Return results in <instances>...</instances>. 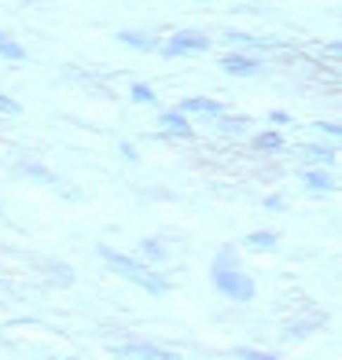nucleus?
<instances>
[{"mask_svg":"<svg viewBox=\"0 0 342 360\" xmlns=\"http://www.w3.org/2000/svg\"><path fill=\"white\" fill-rule=\"evenodd\" d=\"M210 280H214V287L224 294L228 302H239V305H247L258 298V280L251 272H243L239 269H210Z\"/></svg>","mask_w":342,"mask_h":360,"instance_id":"f257e3e1","label":"nucleus"},{"mask_svg":"<svg viewBox=\"0 0 342 360\" xmlns=\"http://www.w3.org/2000/svg\"><path fill=\"white\" fill-rule=\"evenodd\" d=\"M214 48V37L199 34V30H177V34L158 41V56L166 59H191V56H206Z\"/></svg>","mask_w":342,"mask_h":360,"instance_id":"f03ea898","label":"nucleus"},{"mask_svg":"<svg viewBox=\"0 0 342 360\" xmlns=\"http://www.w3.org/2000/svg\"><path fill=\"white\" fill-rule=\"evenodd\" d=\"M158 140H195V125L184 110H158Z\"/></svg>","mask_w":342,"mask_h":360,"instance_id":"7ed1b4c3","label":"nucleus"},{"mask_svg":"<svg viewBox=\"0 0 342 360\" xmlns=\"http://www.w3.org/2000/svg\"><path fill=\"white\" fill-rule=\"evenodd\" d=\"M217 67H221V74H228V77H254V74H262V59L247 56L243 48H232V52H224V56L217 59Z\"/></svg>","mask_w":342,"mask_h":360,"instance_id":"20e7f679","label":"nucleus"},{"mask_svg":"<svg viewBox=\"0 0 342 360\" xmlns=\"http://www.w3.org/2000/svg\"><path fill=\"white\" fill-rule=\"evenodd\" d=\"M96 254H100V261L110 269V272H118L122 280H129L133 283V276L140 272V265L144 261L140 257H129V254H122V250H114V247H107V243H100V247H96Z\"/></svg>","mask_w":342,"mask_h":360,"instance_id":"39448f33","label":"nucleus"},{"mask_svg":"<svg viewBox=\"0 0 342 360\" xmlns=\"http://www.w3.org/2000/svg\"><path fill=\"white\" fill-rule=\"evenodd\" d=\"M177 110H184L188 118H203V122H214L217 114H224L228 107L221 100H214V96H184L181 103H177Z\"/></svg>","mask_w":342,"mask_h":360,"instance_id":"423d86ee","label":"nucleus"},{"mask_svg":"<svg viewBox=\"0 0 342 360\" xmlns=\"http://www.w3.org/2000/svg\"><path fill=\"white\" fill-rule=\"evenodd\" d=\"M247 147L251 151H258V155H284L287 151V140H284V133L280 129H258V133H247Z\"/></svg>","mask_w":342,"mask_h":360,"instance_id":"0eeeda50","label":"nucleus"},{"mask_svg":"<svg viewBox=\"0 0 342 360\" xmlns=\"http://www.w3.org/2000/svg\"><path fill=\"white\" fill-rule=\"evenodd\" d=\"M251 118L247 114H232V110H224V114H217L214 118V129H217V136H224V140H243L251 133Z\"/></svg>","mask_w":342,"mask_h":360,"instance_id":"6e6552de","label":"nucleus"},{"mask_svg":"<svg viewBox=\"0 0 342 360\" xmlns=\"http://www.w3.org/2000/svg\"><path fill=\"white\" fill-rule=\"evenodd\" d=\"M133 287L140 290H148V294H170V276L166 272H158L155 265H140V272L133 276Z\"/></svg>","mask_w":342,"mask_h":360,"instance_id":"1a4fd4ad","label":"nucleus"},{"mask_svg":"<svg viewBox=\"0 0 342 360\" xmlns=\"http://www.w3.org/2000/svg\"><path fill=\"white\" fill-rule=\"evenodd\" d=\"M110 353H114V356H148V360H166V356H173L170 349L155 346V342H122V346H114Z\"/></svg>","mask_w":342,"mask_h":360,"instance_id":"9d476101","label":"nucleus"},{"mask_svg":"<svg viewBox=\"0 0 342 360\" xmlns=\"http://www.w3.org/2000/svg\"><path fill=\"white\" fill-rule=\"evenodd\" d=\"M287 151L305 158L309 166H335V147H324V143H295V147H287Z\"/></svg>","mask_w":342,"mask_h":360,"instance_id":"9b49d317","label":"nucleus"},{"mask_svg":"<svg viewBox=\"0 0 342 360\" xmlns=\"http://www.w3.org/2000/svg\"><path fill=\"white\" fill-rule=\"evenodd\" d=\"M298 180H302V188H305V191H313V195H328V191L335 188L331 173L324 169V166H309V169H302Z\"/></svg>","mask_w":342,"mask_h":360,"instance_id":"f8f14e48","label":"nucleus"},{"mask_svg":"<svg viewBox=\"0 0 342 360\" xmlns=\"http://www.w3.org/2000/svg\"><path fill=\"white\" fill-rule=\"evenodd\" d=\"M158 41L162 37L148 34V30H118V44L137 48V52H158Z\"/></svg>","mask_w":342,"mask_h":360,"instance_id":"ddd939ff","label":"nucleus"},{"mask_svg":"<svg viewBox=\"0 0 342 360\" xmlns=\"http://www.w3.org/2000/svg\"><path fill=\"white\" fill-rule=\"evenodd\" d=\"M19 176L37 180V184H44V188H59L63 184V176H56L48 166H41V162H19Z\"/></svg>","mask_w":342,"mask_h":360,"instance_id":"4468645a","label":"nucleus"},{"mask_svg":"<svg viewBox=\"0 0 342 360\" xmlns=\"http://www.w3.org/2000/svg\"><path fill=\"white\" fill-rule=\"evenodd\" d=\"M137 254H140L144 265H166V261H170V250H166V243H162V239H140Z\"/></svg>","mask_w":342,"mask_h":360,"instance_id":"2eb2a0df","label":"nucleus"},{"mask_svg":"<svg viewBox=\"0 0 342 360\" xmlns=\"http://www.w3.org/2000/svg\"><path fill=\"white\" fill-rule=\"evenodd\" d=\"M221 41L232 44V48H269V44H272V41H265V37L243 34V30H221Z\"/></svg>","mask_w":342,"mask_h":360,"instance_id":"dca6fc26","label":"nucleus"},{"mask_svg":"<svg viewBox=\"0 0 342 360\" xmlns=\"http://www.w3.org/2000/svg\"><path fill=\"white\" fill-rule=\"evenodd\" d=\"M26 56H30L26 48H23L19 41H15V37H8L4 30H0V59H8V63H23Z\"/></svg>","mask_w":342,"mask_h":360,"instance_id":"f3484780","label":"nucleus"},{"mask_svg":"<svg viewBox=\"0 0 342 360\" xmlns=\"http://www.w3.org/2000/svg\"><path fill=\"white\" fill-rule=\"evenodd\" d=\"M276 243H280V236H276L272 228H265V232H251L247 239H243V247L247 250H272Z\"/></svg>","mask_w":342,"mask_h":360,"instance_id":"a211bd4d","label":"nucleus"},{"mask_svg":"<svg viewBox=\"0 0 342 360\" xmlns=\"http://www.w3.org/2000/svg\"><path fill=\"white\" fill-rule=\"evenodd\" d=\"M129 100L140 103V107H155V103H158V96H155L151 85H144V81H133V85H129Z\"/></svg>","mask_w":342,"mask_h":360,"instance_id":"6ab92c4d","label":"nucleus"},{"mask_svg":"<svg viewBox=\"0 0 342 360\" xmlns=\"http://www.w3.org/2000/svg\"><path fill=\"white\" fill-rule=\"evenodd\" d=\"M214 269H239V250L236 247H221L214 257Z\"/></svg>","mask_w":342,"mask_h":360,"instance_id":"aec40b11","label":"nucleus"},{"mask_svg":"<svg viewBox=\"0 0 342 360\" xmlns=\"http://www.w3.org/2000/svg\"><path fill=\"white\" fill-rule=\"evenodd\" d=\"M236 360H276V353H265V349H247V346H236L232 349Z\"/></svg>","mask_w":342,"mask_h":360,"instance_id":"412c9836","label":"nucleus"},{"mask_svg":"<svg viewBox=\"0 0 342 360\" xmlns=\"http://www.w3.org/2000/svg\"><path fill=\"white\" fill-rule=\"evenodd\" d=\"M0 114H11V118H15V114H23V103L15 100V96L0 92Z\"/></svg>","mask_w":342,"mask_h":360,"instance_id":"4be33fe9","label":"nucleus"},{"mask_svg":"<svg viewBox=\"0 0 342 360\" xmlns=\"http://www.w3.org/2000/svg\"><path fill=\"white\" fill-rule=\"evenodd\" d=\"M269 122L276 129H284V125H295V114H291V110H269Z\"/></svg>","mask_w":342,"mask_h":360,"instance_id":"5701e85b","label":"nucleus"},{"mask_svg":"<svg viewBox=\"0 0 342 360\" xmlns=\"http://www.w3.org/2000/svg\"><path fill=\"white\" fill-rule=\"evenodd\" d=\"M313 129H317V133H324V136H331V140H338V136H342V129H338L335 122H317Z\"/></svg>","mask_w":342,"mask_h":360,"instance_id":"b1692460","label":"nucleus"},{"mask_svg":"<svg viewBox=\"0 0 342 360\" xmlns=\"http://www.w3.org/2000/svg\"><path fill=\"white\" fill-rule=\"evenodd\" d=\"M262 206H265V210H272V214H284V210H287L280 195H265V199H262Z\"/></svg>","mask_w":342,"mask_h":360,"instance_id":"393cba45","label":"nucleus"},{"mask_svg":"<svg viewBox=\"0 0 342 360\" xmlns=\"http://www.w3.org/2000/svg\"><path fill=\"white\" fill-rule=\"evenodd\" d=\"M48 272H52V276H59L63 283H74V272H70L67 265H48Z\"/></svg>","mask_w":342,"mask_h":360,"instance_id":"a878e982","label":"nucleus"},{"mask_svg":"<svg viewBox=\"0 0 342 360\" xmlns=\"http://www.w3.org/2000/svg\"><path fill=\"white\" fill-rule=\"evenodd\" d=\"M118 155H122V158H129V162H137V158H140V151H137L133 143H125V140H118Z\"/></svg>","mask_w":342,"mask_h":360,"instance_id":"bb28decb","label":"nucleus"},{"mask_svg":"<svg viewBox=\"0 0 342 360\" xmlns=\"http://www.w3.org/2000/svg\"><path fill=\"white\" fill-rule=\"evenodd\" d=\"M199 4H203V0H199Z\"/></svg>","mask_w":342,"mask_h":360,"instance_id":"cd10ccee","label":"nucleus"}]
</instances>
